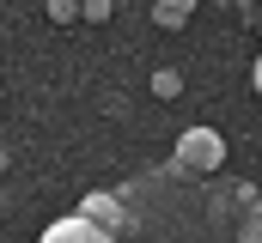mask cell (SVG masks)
<instances>
[{"instance_id": "1", "label": "cell", "mask_w": 262, "mask_h": 243, "mask_svg": "<svg viewBox=\"0 0 262 243\" xmlns=\"http://www.w3.org/2000/svg\"><path fill=\"white\" fill-rule=\"evenodd\" d=\"M226 164V140L213 134V128H189L183 140H177V171L183 177H213Z\"/></svg>"}, {"instance_id": "4", "label": "cell", "mask_w": 262, "mask_h": 243, "mask_svg": "<svg viewBox=\"0 0 262 243\" xmlns=\"http://www.w3.org/2000/svg\"><path fill=\"white\" fill-rule=\"evenodd\" d=\"M238 237H262V201H256V213H250V219L238 225Z\"/></svg>"}, {"instance_id": "6", "label": "cell", "mask_w": 262, "mask_h": 243, "mask_svg": "<svg viewBox=\"0 0 262 243\" xmlns=\"http://www.w3.org/2000/svg\"><path fill=\"white\" fill-rule=\"evenodd\" d=\"M49 12H55V18H61V25H67V18H73L79 6H73V0H49Z\"/></svg>"}, {"instance_id": "7", "label": "cell", "mask_w": 262, "mask_h": 243, "mask_svg": "<svg viewBox=\"0 0 262 243\" xmlns=\"http://www.w3.org/2000/svg\"><path fill=\"white\" fill-rule=\"evenodd\" d=\"M250 79H256V91H262V61H256V73H250Z\"/></svg>"}, {"instance_id": "5", "label": "cell", "mask_w": 262, "mask_h": 243, "mask_svg": "<svg viewBox=\"0 0 262 243\" xmlns=\"http://www.w3.org/2000/svg\"><path fill=\"white\" fill-rule=\"evenodd\" d=\"M79 12H85V18H110V0H85Z\"/></svg>"}, {"instance_id": "2", "label": "cell", "mask_w": 262, "mask_h": 243, "mask_svg": "<svg viewBox=\"0 0 262 243\" xmlns=\"http://www.w3.org/2000/svg\"><path fill=\"white\" fill-rule=\"evenodd\" d=\"M79 237H110L92 213H79V219H61V225H49V243H79Z\"/></svg>"}, {"instance_id": "3", "label": "cell", "mask_w": 262, "mask_h": 243, "mask_svg": "<svg viewBox=\"0 0 262 243\" xmlns=\"http://www.w3.org/2000/svg\"><path fill=\"white\" fill-rule=\"evenodd\" d=\"M189 12H195V0H159V6H152V25H165V31H177V25H183Z\"/></svg>"}]
</instances>
